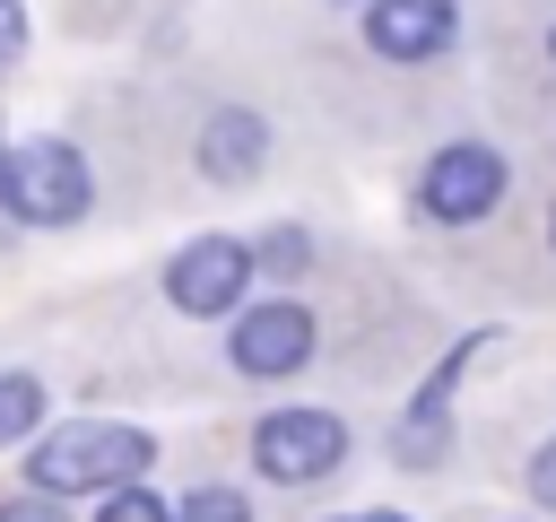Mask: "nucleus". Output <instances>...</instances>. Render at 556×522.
Here are the masks:
<instances>
[{
  "instance_id": "8",
  "label": "nucleus",
  "mask_w": 556,
  "mask_h": 522,
  "mask_svg": "<svg viewBox=\"0 0 556 522\" xmlns=\"http://www.w3.org/2000/svg\"><path fill=\"white\" fill-rule=\"evenodd\" d=\"M452 26H460L452 0H374L365 44H374L382 61H434V52L452 44Z\"/></svg>"
},
{
  "instance_id": "14",
  "label": "nucleus",
  "mask_w": 556,
  "mask_h": 522,
  "mask_svg": "<svg viewBox=\"0 0 556 522\" xmlns=\"http://www.w3.org/2000/svg\"><path fill=\"white\" fill-rule=\"evenodd\" d=\"M261 261L269 270H304V235H261Z\"/></svg>"
},
{
  "instance_id": "11",
  "label": "nucleus",
  "mask_w": 556,
  "mask_h": 522,
  "mask_svg": "<svg viewBox=\"0 0 556 522\" xmlns=\"http://www.w3.org/2000/svg\"><path fill=\"white\" fill-rule=\"evenodd\" d=\"M174 522H252V505H243L235 487H200V496L174 505Z\"/></svg>"
},
{
  "instance_id": "18",
  "label": "nucleus",
  "mask_w": 556,
  "mask_h": 522,
  "mask_svg": "<svg viewBox=\"0 0 556 522\" xmlns=\"http://www.w3.org/2000/svg\"><path fill=\"white\" fill-rule=\"evenodd\" d=\"M547 235H556V217H547Z\"/></svg>"
},
{
  "instance_id": "17",
  "label": "nucleus",
  "mask_w": 556,
  "mask_h": 522,
  "mask_svg": "<svg viewBox=\"0 0 556 522\" xmlns=\"http://www.w3.org/2000/svg\"><path fill=\"white\" fill-rule=\"evenodd\" d=\"M365 522H400V513H365Z\"/></svg>"
},
{
  "instance_id": "2",
  "label": "nucleus",
  "mask_w": 556,
  "mask_h": 522,
  "mask_svg": "<svg viewBox=\"0 0 556 522\" xmlns=\"http://www.w3.org/2000/svg\"><path fill=\"white\" fill-rule=\"evenodd\" d=\"M87 200H96V183H87V157H78V148L26 139V148L0 157V209H9L17 226H78Z\"/></svg>"
},
{
  "instance_id": "10",
  "label": "nucleus",
  "mask_w": 556,
  "mask_h": 522,
  "mask_svg": "<svg viewBox=\"0 0 556 522\" xmlns=\"http://www.w3.org/2000/svg\"><path fill=\"white\" fill-rule=\"evenodd\" d=\"M35 426H43V383L35 374H0V444H17Z\"/></svg>"
},
{
  "instance_id": "5",
  "label": "nucleus",
  "mask_w": 556,
  "mask_h": 522,
  "mask_svg": "<svg viewBox=\"0 0 556 522\" xmlns=\"http://www.w3.org/2000/svg\"><path fill=\"white\" fill-rule=\"evenodd\" d=\"M252 261H261V252H243L235 235H200V244H182V252L165 261V296H174L182 313H226V304L243 296Z\"/></svg>"
},
{
  "instance_id": "15",
  "label": "nucleus",
  "mask_w": 556,
  "mask_h": 522,
  "mask_svg": "<svg viewBox=\"0 0 556 522\" xmlns=\"http://www.w3.org/2000/svg\"><path fill=\"white\" fill-rule=\"evenodd\" d=\"M0 522H61V505H43V487H35V496H9Z\"/></svg>"
},
{
  "instance_id": "3",
  "label": "nucleus",
  "mask_w": 556,
  "mask_h": 522,
  "mask_svg": "<svg viewBox=\"0 0 556 522\" xmlns=\"http://www.w3.org/2000/svg\"><path fill=\"white\" fill-rule=\"evenodd\" d=\"M495 200H504V157H495V148H478V139L434 148V157H426V174H417V209H426V217H443V226H469V217H486Z\"/></svg>"
},
{
  "instance_id": "16",
  "label": "nucleus",
  "mask_w": 556,
  "mask_h": 522,
  "mask_svg": "<svg viewBox=\"0 0 556 522\" xmlns=\"http://www.w3.org/2000/svg\"><path fill=\"white\" fill-rule=\"evenodd\" d=\"M530 496H539V505H556V435H547V444H539V461H530Z\"/></svg>"
},
{
  "instance_id": "1",
  "label": "nucleus",
  "mask_w": 556,
  "mask_h": 522,
  "mask_svg": "<svg viewBox=\"0 0 556 522\" xmlns=\"http://www.w3.org/2000/svg\"><path fill=\"white\" fill-rule=\"evenodd\" d=\"M148 461H156V435L113 426V418H78L26 452V478L43 496H78V487H130V478H148Z\"/></svg>"
},
{
  "instance_id": "7",
  "label": "nucleus",
  "mask_w": 556,
  "mask_h": 522,
  "mask_svg": "<svg viewBox=\"0 0 556 522\" xmlns=\"http://www.w3.org/2000/svg\"><path fill=\"white\" fill-rule=\"evenodd\" d=\"M235 374H295L304 357H313V313L295 304V296H269V304H252L243 322H235Z\"/></svg>"
},
{
  "instance_id": "9",
  "label": "nucleus",
  "mask_w": 556,
  "mask_h": 522,
  "mask_svg": "<svg viewBox=\"0 0 556 522\" xmlns=\"http://www.w3.org/2000/svg\"><path fill=\"white\" fill-rule=\"evenodd\" d=\"M261 157H269V122H261V113H243V104L208 113V130H200V165H208L217 183H252Z\"/></svg>"
},
{
  "instance_id": "4",
  "label": "nucleus",
  "mask_w": 556,
  "mask_h": 522,
  "mask_svg": "<svg viewBox=\"0 0 556 522\" xmlns=\"http://www.w3.org/2000/svg\"><path fill=\"white\" fill-rule=\"evenodd\" d=\"M339 452H348V426H339L330 409H278V418L252 426V461H261V478H278V487H304V478L339 470Z\"/></svg>"
},
{
  "instance_id": "13",
  "label": "nucleus",
  "mask_w": 556,
  "mask_h": 522,
  "mask_svg": "<svg viewBox=\"0 0 556 522\" xmlns=\"http://www.w3.org/2000/svg\"><path fill=\"white\" fill-rule=\"evenodd\" d=\"M17 52H26V9H17V0H0V70H9Z\"/></svg>"
},
{
  "instance_id": "12",
  "label": "nucleus",
  "mask_w": 556,
  "mask_h": 522,
  "mask_svg": "<svg viewBox=\"0 0 556 522\" xmlns=\"http://www.w3.org/2000/svg\"><path fill=\"white\" fill-rule=\"evenodd\" d=\"M96 522H174V505H165V496H148V487L130 478V487H113V505H104Z\"/></svg>"
},
{
  "instance_id": "6",
  "label": "nucleus",
  "mask_w": 556,
  "mask_h": 522,
  "mask_svg": "<svg viewBox=\"0 0 556 522\" xmlns=\"http://www.w3.org/2000/svg\"><path fill=\"white\" fill-rule=\"evenodd\" d=\"M486 348H495V339H460V348H452V357L426 374V391L408 400V418H400V444H391L408 470H434V461L452 452V391H460V365H478Z\"/></svg>"
}]
</instances>
